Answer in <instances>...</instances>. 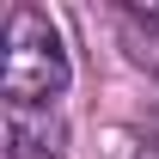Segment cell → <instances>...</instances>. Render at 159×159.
I'll list each match as a JSON object with an SVG mask.
<instances>
[{
    "label": "cell",
    "instance_id": "cell-2",
    "mask_svg": "<svg viewBox=\"0 0 159 159\" xmlns=\"http://www.w3.org/2000/svg\"><path fill=\"white\" fill-rule=\"evenodd\" d=\"M6 159H55L67 147V122L61 110H37V104H6Z\"/></svg>",
    "mask_w": 159,
    "mask_h": 159
},
{
    "label": "cell",
    "instance_id": "cell-3",
    "mask_svg": "<svg viewBox=\"0 0 159 159\" xmlns=\"http://www.w3.org/2000/svg\"><path fill=\"white\" fill-rule=\"evenodd\" d=\"M116 25L129 37V55L159 80V6H116Z\"/></svg>",
    "mask_w": 159,
    "mask_h": 159
},
{
    "label": "cell",
    "instance_id": "cell-4",
    "mask_svg": "<svg viewBox=\"0 0 159 159\" xmlns=\"http://www.w3.org/2000/svg\"><path fill=\"white\" fill-rule=\"evenodd\" d=\"M116 159H159V116L135 122V129L122 135V153H116Z\"/></svg>",
    "mask_w": 159,
    "mask_h": 159
},
{
    "label": "cell",
    "instance_id": "cell-1",
    "mask_svg": "<svg viewBox=\"0 0 159 159\" xmlns=\"http://www.w3.org/2000/svg\"><path fill=\"white\" fill-rule=\"evenodd\" d=\"M67 86H74V61H67L61 25L43 6H12L6 12V43H0V104L55 110Z\"/></svg>",
    "mask_w": 159,
    "mask_h": 159
}]
</instances>
